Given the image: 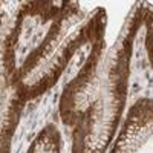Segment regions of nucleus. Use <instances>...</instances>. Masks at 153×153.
I'll return each mask as SVG.
<instances>
[{
    "mask_svg": "<svg viewBox=\"0 0 153 153\" xmlns=\"http://www.w3.org/2000/svg\"><path fill=\"white\" fill-rule=\"evenodd\" d=\"M107 12L95 8L86 12L76 2H65L49 23L48 31L25 55L12 76L6 80L9 94L22 106L52 89L65 74L74 55L106 35Z\"/></svg>",
    "mask_w": 153,
    "mask_h": 153,
    "instance_id": "f03ea898",
    "label": "nucleus"
},
{
    "mask_svg": "<svg viewBox=\"0 0 153 153\" xmlns=\"http://www.w3.org/2000/svg\"><path fill=\"white\" fill-rule=\"evenodd\" d=\"M109 153H153V98L141 97L129 107Z\"/></svg>",
    "mask_w": 153,
    "mask_h": 153,
    "instance_id": "7ed1b4c3",
    "label": "nucleus"
},
{
    "mask_svg": "<svg viewBox=\"0 0 153 153\" xmlns=\"http://www.w3.org/2000/svg\"><path fill=\"white\" fill-rule=\"evenodd\" d=\"M143 28H144V46L147 49L150 65L153 68V6L144 3L143 8Z\"/></svg>",
    "mask_w": 153,
    "mask_h": 153,
    "instance_id": "39448f33",
    "label": "nucleus"
},
{
    "mask_svg": "<svg viewBox=\"0 0 153 153\" xmlns=\"http://www.w3.org/2000/svg\"><path fill=\"white\" fill-rule=\"evenodd\" d=\"M144 2H136L112 46L106 35L89 48L81 66L61 91L58 115L71 130V153H107L126 109L130 61L143 26Z\"/></svg>",
    "mask_w": 153,
    "mask_h": 153,
    "instance_id": "f257e3e1",
    "label": "nucleus"
},
{
    "mask_svg": "<svg viewBox=\"0 0 153 153\" xmlns=\"http://www.w3.org/2000/svg\"><path fill=\"white\" fill-rule=\"evenodd\" d=\"M63 138L55 124H46L37 132L26 153H61Z\"/></svg>",
    "mask_w": 153,
    "mask_h": 153,
    "instance_id": "20e7f679",
    "label": "nucleus"
}]
</instances>
